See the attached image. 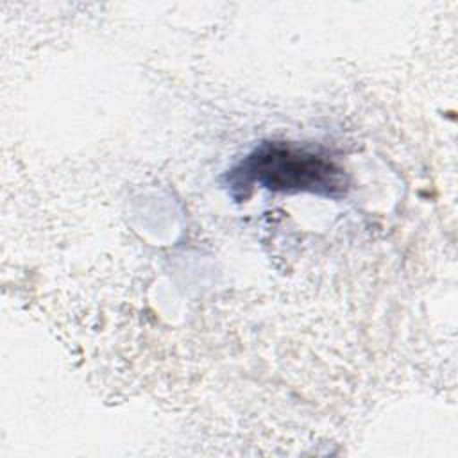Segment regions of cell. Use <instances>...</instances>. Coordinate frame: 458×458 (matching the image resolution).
<instances>
[{"instance_id":"1","label":"cell","mask_w":458,"mask_h":458,"mask_svg":"<svg viewBox=\"0 0 458 458\" xmlns=\"http://www.w3.org/2000/svg\"><path fill=\"white\" fill-rule=\"evenodd\" d=\"M231 195L243 200L254 186L283 193H317L340 199L349 179L333 159L292 143L267 141L256 147L227 174Z\"/></svg>"}]
</instances>
